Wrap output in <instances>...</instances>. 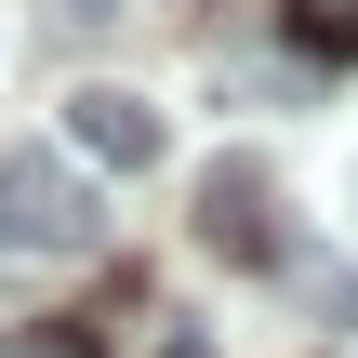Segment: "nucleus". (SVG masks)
<instances>
[{"label":"nucleus","mask_w":358,"mask_h":358,"mask_svg":"<svg viewBox=\"0 0 358 358\" xmlns=\"http://www.w3.org/2000/svg\"><path fill=\"white\" fill-rule=\"evenodd\" d=\"M66 146H80L93 173H146L173 133H159V106H146V93H120V80H80V93H66Z\"/></svg>","instance_id":"7ed1b4c3"},{"label":"nucleus","mask_w":358,"mask_h":358,"mask_svg":"<svg viewBox=\"0 0 358 358\" xmlns=\"http://www.w3.org/2000/svg\"><path fill=\"white\" fill-rule=\"evenodd\" d=\"M40 358H93V345H80V332H53V345H40Z\"/></svg>","instance_id":"423d86ee"},{"label":"nucleus","mask_w":358,"mask_h":358,"mask_svg":"<svg viewBox=\"0 0 358 358\" xmlns=\"http://www.w3.org/2000/svg\"><path fill=\"white\" fill-rule=\"evenodd\" d=\"M0 358H13V345H0Z\"/></svg>","instance_id":"0eeeda50"},{"label":"nucleus","mask_w":358,"mask_h":358,"mask_svg":"<svg viewBox=\"0 0 358 358\" xmlns=\"http://www.w3.org/2000/svg\"><path fill=\"white\" fill-rule=\"evenodd\" d=\"M306 53H358V0H279Z\"/></svg>","instance_id":"20e7f679"},{"label":"nucleus","mask_w":358,"mask_h":358,"mask_svg":"<svg viewBox=\"0 0 358 358\" xmlns=\"http://www.w3.org/2000/svg\"><path fill=\"white\" fill-rule=\"evenodd\" d=\"M106 239V199L66 173V146H0V266H66Z\"/></svg>","instance_id":"f257e3e1"},{"label":"nucleus","mask_w":358,"mask_h":358,"mask_svg":"<svg viewBox=\"0 0 358 358\" xmlns=\"http://www.w3.org/2000/svg\"><path fill=\"white\" fill-rule=\"evenodd\" d=\"M53 13H66V27H106V13H120V0H53Z\"/></svg>","instance_id":"39448f33"},{"label":"nucleus","mask_w":358,"mask_h":358,"mask_svg":"<svg viewBox=\"0 0 358 358\" xmlns=\"http://www.w3.org/2000/svg\"><path fill=\"white\" fill-rule=\"evenodd\" d=\"M199 239L226 266H279V159L266 146H213L199 159Z\"/></svg>","instance_id":"f03ea898"}]
</instances>
